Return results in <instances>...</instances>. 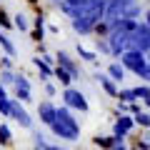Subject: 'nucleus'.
I'll return each instance as SVG.
<instances>
[{
  "label": "nucleus",
  "mask_w": 150,
  "mask_h": 150,
  "mask_svg": "<svg viewBox=\"0 0 150 150\" xmlns=\"http://www.w3.org/2000/svg\"><path fill=\"white\" fill-rule=\"evenodd\" d=\"M48 128L53 130V135L60 138V140H70V143H73V140L80 138V120H75L73 108H68L65 103L58 108V118H55Z\"/></svg>",
  "instance_id": "obj_1"
},
{
  "label": "nucleus",
  "mask_w": 150,
  "mask_h": 150,
  "mask_svg": "<svg viewBox=\"0 0 150 150\" xmlns=\"http://www.w3.org/2000/svg\"><path fill=\"white\" fill-rule=\"evenodd\" d=\"M128 48H133V50H143V53H148V50H150V25H148L145 20H143V23L138 20L135 30L130 33Z\"/></svg>",
  "instance_id": "obj_2"
},
{
  "label": "nucleus",
  "mask_w": 150,
  "mask_h": 150,
  "mask_svg": "<svg viewBox=\"0 0 150 150\" xmlns=\"http://www.w3.org/2000/svg\"><path fill=\"white\" fill-rule=\"evenodd\" d=\"M128 40H130V30L115 25L110 33H108V43H110V50H112V58H120V53L128 50Z\"/></svg>",
  "instance_id": "obj_3"
},
{
  "label": "nucleus",
  "mask_w": 150,
  "mask_h": 150,
  "mask_svg": "<svg viewBox=\"0 0 150 150\" xmlns=\"http://www.w3.org/2000/svg\"><path fill=\"white\" fill-rule=\"evenodd\" d=\"M120 63H123L125 68L130 70V73L138 75L143 68H148V55H145L143 50H133V48H128L125 53H120Z\"/></svg>",
  "instance_id": "obj_4"
},
{
  "label": "nucleus",
  "mask_w": 150,
  "mask_h": 150,
  "mask_svg": "<svg viewBox=\"0 0 150 150\" xmlns=\"http://www.w3.org/2000/svg\"><path fill=\"white\" fill-rule=\"evenodd\" d=\"M63 103L68 108H73V110H80V112H88L90 110V105H88V98L83 95L80 90H75L73 85H68L63 90Z\"/></svg>",
  "instance_id": "obj_5"
},
{
  "label": "nucleus",
  "mask_w": 150,
  "mask_h": 150,
  "mask_svg": "<svg viewBox=\"0 0 150 150\" xmlns=\"http://www.w3.org/2000/svg\"><path fill=\"white\" fill-rule=\"evenodd\" d=\"M135 128V118L133 112H120L118 120L112 123V135H118V138H128Z\"/></svg>",
  "instance_id": "obj_6"
},
{
  "label": "nucleus",
  "mask_w": 150,
  "mask_h": 150,
  "mask_svg": "<svg viewBox=\"0 0 150 150\" xmlns=\"http://www.w3.org/2000/svg\"><path fill=\"white\" fill-rule=\"evenodd\" d=\"M13 120H15L20 128H25V130H30L33 128V118H30V112L23 108V103L20 100H13V115H10Z\"/></svg>",
  "instance_id": "obj_7"
},
{
  "label": "nucleus",
  "mask_w": 150,
  "mask_h": 150,
  "mask_svg": "<svg viewBox=\"0 0 150 150\" xmlns=\"http://www.w3.org/2000/svg\"><path fill=\"white\" fill-rule=\"evenodd\" d=\"M93 80L100 83V88L105 90V95H108V98H118V90H120V88H118V83L112 80L108 73H95V75H93Z\"/></svg>",
  "instance_id": "obj_8"
},
{
  "label": "nucleus",
  "mask_w": 150,
  "mask_h": 150,
  "mask_svg": "<svg viewBox=\"0 0 150 150\" xmlns=\"http://www.w3.org/2000/svg\"><path fill=\"white\" fill-rule=\"evenodd\" d=\"M93 145H98V148H108V150L128 148L125 138H118V135H108V138H103V135H95V138H93Z\"/></svg>",
  "instance_id": "obj_9"
},
{
  "label": "nucleus",
  "mask_w": 150,
  "mask_h": 150,
  "mask_svg": "<svg viewBox=\"0 0 150 150\" xmlns=\"http://www.w3.org/2000/svg\"><path fill=\"white\" fill-rule=\"evenodd\" d=\"M15 98L23 103V105L33 100V95H30V80H28L25 75H18V78H15Z\"/></svg>",
  "instance_id": "obj_10"
},
{
  "label": "nucleus",
  "mask_w": 150,
  "mask_h": 150,
  "mask_svg": "<svg viewBox=\"0 0 150 150\" xmlns=\"http://www.w3.org/2000/svg\"><path fill=\"white\" fill-rule=\"evenodd\" d=\"M38 118H40V123L50 125L55 118H58V105H53L50 100H43L40 105H38Z\"/></svg>",
  "instance_id": "obj_11"
},
{
  "label": "nucleus",
  "mask_w": 150,
  "mask_h": 150,
  "mask_svg": "<svg viewBox=\"0 0 150 150\" xmlns=\"http://www.w3.org/2000/svg\"><path fill=\"white\" fill-rule=\"evenodd\" d=\"M55 60H58V65H63L65 70H70V73H73L75 80L80 78V68H78V63L70 58V53H65V50H58V53H55Z\"/></svg>",
  "instance_id": "obj_12"
},
{
  "label": "nucleus",
  "mask_w": 150,
  "mask_h": 150,
  "mask_svg": "<svg viewBox=\"0 0 150 150\" xmlns=\"http://www.w3.org/2000/svg\"><path fill=\"white\" fill-rule=\"evenodd\" d=\"M33 65H35V70L40 73V78H43V80H50V78H53L55 68H53V63H50V60L43 58V55H35V58H33Z\"/></svg>",
  "instance_id": "obj_13"
},
{
  "label": "nucleus",
  "mask_w": 150,
  "mask_h": 150,
  "mask_svg": "<svg viewBox=\"0 0 150 150\" xmlns=\"http://www.w3.org/2000/svg\"><path fill=\"white\" fill-rule=\"evenodd\" d=\"M70 28H73V33H78V35H93V33H95V25H93L90 20H85V18H70Z\"/></svg>",
  "instance_id": "obj_14"
},
{
  "label": "nucleus",
  "mask_w": 150,
  "mask_h": 150,
  "mask_svg": "<svg viewBox=\"0 0 150 150\" xmlns=\"http://www.w3.org/2000/svg\"><path fill=\"white\" fill-rule=\"evenodd\" d=\"M108 75H110L115 83H123V80H125V75H128V68H125L123 63H118V60H115V63L108 65Z\"/></svg>",
  "instance_id": "obj_15"
},
{
  "label": "nucleus",
  "mask_w": 150,
  "mask_h": 150,
  "mask_svg": "<svg viewBox=\"0 0 150 150\" xmlns=\"http://www.w3.org/2000/svg\"><path fill=\"white\" fill-rule=\"evenodd\" d=\"M53 78H55V80H58V83H60V85H63V88L73 85V80H75V78H73V73H70V70H65L63 65H58V68H55Z\"/></svg>",
  "instance_id": "obj_16"
},
{
  "label": "nucleus",
  "mask_w": 150,
  "mask_h": 150,
  "mask_svg": "<svg viewBox=\"0 0 150 150\" xmlns=\"http://www.w3.org/2000/svg\"><path fill=\"white\" fill-rule=\"evenodd\" d=\"M140 15H143V5H140L138 0H130L128 5H125V10H123V18H133V20H138Z\"/></svg>",
  "instance_id": "obj_17"
},
{
  "label": "nucleus",
  "mask_w": 150,
  "mask_h": 150,
  "mask_svg": "<svg viewBox=\"0 0 150 150\" xmlns=\"http://www.w3.org/2000/svg\"><path fill=\"white\" fill-rule=\"evenodd\" d=\"M15 78H18V75L13 73V68H0V83H3L5 88L15 85Z\"/></svg>",
  "instance_id": "obj_18"
},
{
  "label": "nucleus",
  "mask_w": 150,
  "mask_h": 150,
  "mask_svg": "<svg viewBox=\"0 0 150 150\" xmlns=\"http://www.w3.org/2000/svg\"><path fill=\"white\" fill-rule=\"evenodd\" d=\"M0 145H3V148H10L13 145V130L8 128L5 123H0Z\"/></svg>",
  "instance_id": "obj_19"
},
{
  "label": "nucleus",
  "mask_w": 150,
  "mask_h": 150,
  "mask_svg": "<svg viewBox=\"0 0 150 150\" xmlns=\"http://www.w3.org/2000/svg\"><path fill=\"white\" fill-rule=\"evenodd\" d=\"M33 148H43V150H55L58 145H50L48 140H45L43 133H33Z\"/></svg>",
  "instance_id": "obj_20"
},
{
  "label": "nucleus",
  "mask_w": 150,
  "mask_h": 150,
  "mask_svg": "<svg viewBox=\"0 0 150 150\" xmlns=\"http://www.w3.org/2000/svg\"><path fill=\"white\" fill-rule=\"evenodd\" d=\"M78 55H80L85 63H98V50H88L85 45L78 43Z\"/></svg>",
  "instance_id": "obj_21"
},
{
  "label": "nucleus",
  "mask_w": 150,
  "mask_h": 150,
  "mask_svg": "<svg viewBox=\"0 0 150 150\" xmlns=\"http://www.w3.org/2000/svg\"><path fill=\"white\" fill-rule=\"evenodd\" d=\"M13 23H15V28H18L20 33H30V20H28L25 13H18V15L13 18Z\"/></svg>",
  "instance_id": "obj_22"
},
{
  "label": "nucleus",
  "mask_w": 150,
  "mask_h": 150,
  "mask_svg": "<svg viewBox=\"0 0 150 150\" xmlns=\"http://www.w3.org/2000/svg\"><path fill=\"white\" fill-rule=\"evenodd\" d=\"M118 100H123V103H133V100H138V93H135V88H120V90H118Z\"/></svg>",
  "instance_id": "obj_23"
},
{
  "label": "nucleus",
  "mask_w": 150,
  "mask_h": 150,
  "mask_svg": "<svg viewBox=\"0 0 150 150\" xmlns=\"http://www.w3.org/2000/svg\"><path fill=\"white\" fill-rule=\"evenodd\" d=\"M0 48L5 50L8 55H13V58H15V53H18V48L13 45V40H10V38L5 35V33H0Z\"/></svg>",
  "instance_id": "obj_24"
},
{
  "label": "nucleus",
  "mask_w": 150,
  "mask_h": 150,
  "mask_svg": "<svg viewBox=\"0 0 150 150\" xmlns=\"http://www.w3.org/2000/svg\"><path fill=\"white\" fill-rule=\"evenodd\" d=\"M95 50H98V53H103V55H110V58H112V50H110L108 38H98V35H95Z\"/></svg>",
  "instance_id": "obj_25"
},
{
  "label": "nucleus",
  "mask_w": 150,
  "mask_h": 150,
  "mask_svg": "<svg viewBox=\"0 0 150 150\" xmlns=\"http://www.w3.org/2000/svg\"><path fill=\"white\" fill-rule=\"evenodd\" d=\"M135 118V125H138V128H150V112H145V110H140V112H135L133 115Z\"/></svg>",
  "instance_id": "obj_26"
},
{
  "label": "nucleus",
  "mask_w": 150,
  "mask_h": 150,
  "mask_svg": "<svg viewBox=\"0 0 150 150\" xmlns=\"http://www.w3.org/2000/svg\"><path fill=\"white\" fill-rule=\"evenodd\" d=\"M0 28H3V30H10V28H15V23H13L10 15H8L5 8H0Z\"/></svg>",
  "instance_id": "obj_27"
},
{
  "label": "nucleus",
  "mask_w": 150,
  "mask_h": 150,
  "mask_svg": "<svg viewBox=\"0 0 150 150\" xmlns=\"http://www.w3.org/2000/svg\"><path fill=\"white\" fill-rule=\"evenodd\" d=\"M0 115H5V118L13 115V100L10 98H0Z\"/></svg>",
  "instance_id": "obj_28"
},
{
  "label": "nucleus",
  "mask_w": 150,
  "mask_h": 150,
  "mask_svg": "<svg viewBox=\"0 0 150 150\" xmlns=\"http://www.w3.org/2000/svg\"><path fill=\"white\" fill-rule=\"evenodd\" d=\"M30 38H33V43H43L45 28H33V30H30Z\"/></svg>",
  "instance_id": "obj_29"
},
{
  "label": "nucleus",
  "mask_w": 150,
  "mask_h": 150,
  "mask_svg": "<svg viewBox=\"0 0 150 150\" xmlns=\"http://www.w3.org/2000/svg\"><path fill=\"white\" fill-rule=\"evenodd\" d=\"M55 93H58V85H55V83H45V95L55 98Z\"/></svg>",
  "instance_id": "obj_30"
},
{
  "label": "nucleus",
  "mask_w": 150,
  "mask_h": 150,
  "mask_svg": "<svg viewBox=\"0 0 150 150\" xmlns=\"http://www.w3.org/2000/svg\"><path fill=\"white\" fill-rule=\"evenodd\" d=\"M65 0H48V5L50 8H55V10H60V5H63Z\"/></svg>",
  "instance_id": "obj_31"
},
{
  "label": "nucleus",
  "mask_w": 150,
  "mask_h": 150,
  "mask_svg": "<svg viewBox=\"0 0 150 150\" xmlns=\"http://www.w3.org/2000/svg\"><path fill=\"white\" fill-rule=\"evenodd\" d=\"M48 33H53V35H60V28L55 25V23H50V25H48Z\"/></svg>",
  "instance_id": "obj_32"
},
{
  "label": "nucleus",
  "mask_w": 150,
  "mask_h": 150,
  "mask_svg": "<svg viewBox=\"0 0 150 150\" xmlns=\"http://www.w3.org/2000/svg\"><path fill=\"white\" fill-rule=\"evenodd\" d=\"M143 140L148 143V148H150V128H145V130H143Z\"/></svg>",
  "instance_id": "obj_33"
},
{
  "label": "nucleus",
  "mask_w": 150,
  "mask_h": 150,
  "mask_svg": "<svg viewBox=\"0 0 150 150\" xmlns=\"http://www.w3.org/2000/svg\"><path fill=\"white\" fill-rule=\"evenodd\" d=\"M0 98H8V90H5V85L0 83Z\"/></svg>",
  "instance_id": "obj_34"
},
{
  "label": "nucleus",
  "mask_w": 150,
  "mask_h": 150,
  "mask_svg": "<svg viewBox=\"0 0 150 150\" xmlns=\"http://www.w3.org/2000/svg\"><path fill=\"white\" fill-rule=\"evenodd\" d=\"M145 23H148V25H150V8H148V10H145Z\"/></svg>",
  "instance_id": "obj_35"
},
{
  "label": "nucleus",
  "mask_w": 150,
  "mask_h": 150,
  "mask_svg": "<svg viewBox=\"0 0 150 150\" xmlns=\"http://www.w3.org/2000/svg\"><path fill=\"white\" fill-rule=\"evenodd\" d=\"M25 3L28 5H38V0H25Z\"/></svg>",
  "instance_id": "obj_36"
},
{
  "label": "nucleus",
  "mask_w": 150,
  "mask_h": 150,
  "mask_svg": "<svg viewBox=\"0 0 150 150\" xmlns=\"http://www.w3.org/2000/svg\"><path fill=\"white\" fill-rule=\"evenodd\" d=\"M143 105H145V108H148V110H150V100H148V103H143Z\"/></svg>",
  "instance_id": "obj_37"
},
{
  "label": "nucleus",
  "mask_w": 150,
  "mask_h": 150,
  "mask_svg": "<svg viewBox=\"0 0 150 150\" xmlns=\"http://www.w3.org/2000/svg\"><path fill=\"white\" fill-rule=\"evenodd\" d=\"M145 55H148V65H150V50H148V53H145Z\"/></svg>",
  "instance_id": "obj_38"
}]
</instances>
